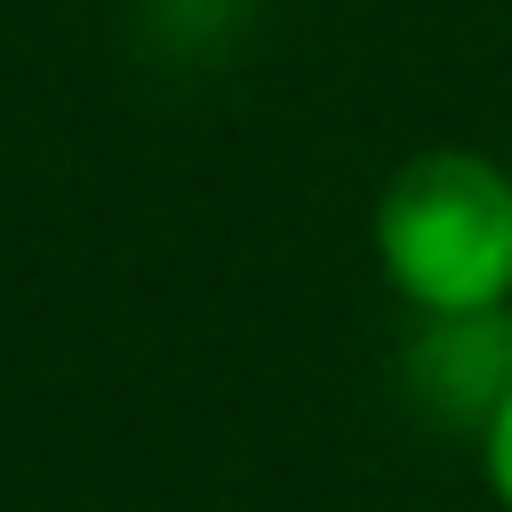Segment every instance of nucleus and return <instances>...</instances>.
<instances>
[{"mask_svg":"<svg viewBox=\"0 0 512 512\" xmlns=\"http://www.w3.org/2000/svg\"><path fill=\"white\" fill-rule=\"evenodd\" d=\"M368 248L416 320L512 312V160L472 144L408 152L376 192Z\"/></svg>","mask_w":512,"mask_h":512,"instance_id":"nucleus-1","label":"nucleus"},{"mask_svg":"<svg viewBox=\"0 0 512 512\" xmlns=\"http://www.w3.org/2000/svg\"><path fill=\"white\" fill-rule=\"evenodd\" d=\"M408 384L440 424L480 432L488 408L512 384V312H464V320H416Z\"/></svg>","mask_w":512,"mask_h":512,"instance_id":"nucleus-2","label":"nucleus"},{"mask_svg":"<svg viewBox=\"0 0 512 512\" xmlns=\"http://www.w3.org/2000/svg\"><path fill=\"white\" fill-rule=\"evenodd\" d=\"M472 448H480V480H488L496 512H512V384H504V400L488 408V424L472 432Z\"/></svg>","mask_w":512,"mask_h":512,"instance_id":"nucleus-3","label":"nucleus"}]
</instances>
